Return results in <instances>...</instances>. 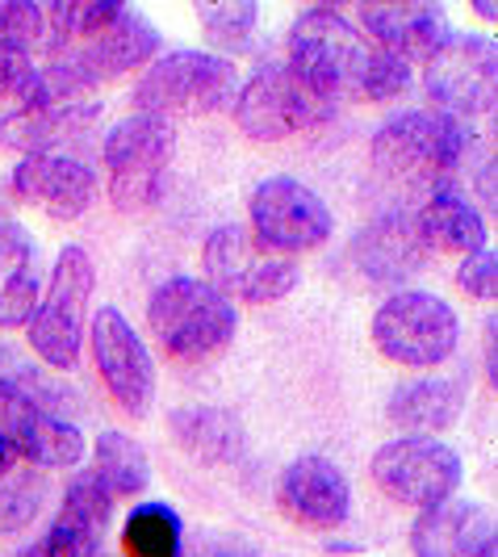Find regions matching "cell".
Wrapping results in <instances>:
<instances>
[{
	"mask_svg": "<svg viewBox=\"0 0 498 557\" xmlns=\"http://www.w3.org/2000/svg\"><path fill=\"white\" fill-rule=\"evenodd\" d=\"M373 42L339 9H306L289 29V72L323 101L360 97Z\"/></svg>",
	"mask_w": 498,
	"mask_h": 557,
	"instance_id": "cell-1",
	"label": "cell"
},
{
	"mask_svg": "<svg viewBox=\"0 0 498 557\" xmlns=\"http://www.w3.org/2000/svg\"><path fill=\"white\" fill-rule=\"evenodd\" d=\"M470 126L436 110L394 113L373 135V168L398 185H440L470 151Z\"/></svg>",
	"mask_w": 498,
	"mask_h": 557,
	"instance_id": "cell-2",
	"label": "cell"
},
{
	"mask_svg": "<svg viewBox=\"0 0 498 557\" xmlns=\"http://www.w3.org/2000/svg\"><path fill=\"white\" fill-rule=\"evenodd\" d=\"M147 327L172 361H206L235 339L239 310L210 281L167 277L147 302Z\"/></svg>",
	"mask_w": 498,
	"mask_h": 557,
	"instance_id": "cell-3",
	"label": "cell"
},
{
	"mask_svg": "<svg viewBox=\"0 0 498 557\" xmlns=\"http://www.w3.org/2000/svg\"><path fill=\"white\" fill-rule=\"evenodd\" d=\"M239 97V72L226 55L214 51H167L151 59L142 81L135 84V113L151 117H201V113H222Z\"/></svg>",
	"mask_w": 498,
	"mask_h": 557,
	"instance_id": "cell-4",
	"label": "cell"
},
{
	"mask_svg": "<svg viewBox=\"0 0 498 557\" xmlns=\"http://www.w3.org/2000/svg\"><path fill=\"white\" fill-rule=\"evenodd\" d=\"M97 289V269L84 248H63L51 269V285L38 298V310L29 319V348L38 361L55 373H67L80 364L84 335H88V302Z\"/></svg>",
	"mask_w": 498,
	"mask_h": 557,
	"instance_id": "cell-5",
	"label": "cell"
},
{
	"mask_svg": "<svg viewBox=\"0 0 498 557\" xmlns=\"http://www.w3.org/2000/svg\"><path fill=\"white\" fill-rule=\"evenodd\" d=\"M373 344L402 369H436L461 344V319L440 294L402 289L389 294L373 314Z\"/></svg>",
	"mask_w": 498,
	"mask_h": 557,
	"instance_id": "cell-6",
	"label": "cell"
},
{
	"mask_svg": "<svg viewBox=\"0 0 498 557\" xmlns=\"http://www.w3.org/2000/svg\"><path fill=\"white\" fill-rule=\"evenodd\" d=\"M201 264H206L201 281H210L226 302L264 307V302L285 298L298 285V264L289 256H281V251L264 248L248 226L239 223L210 231V239L201 248Z\"/></svg>",
	"mask_w": 498,
	"mask_h": 557,
	"instance_id": "cell-7",
	"label": "cell"
},
{
	"mask_svg": "<svg viewBox=\"0 0 498 557\" xmlns=\"http://www.w3.org/2000/svg\"><path fill=\"white\" fill-rule=\"evenodd\" d=\"M176 151V126L151 113H126L105 135V168H110V201L117 210H147L160 189Z\"/></svg>",
	"mask_w": 498,
	"mask_h": 557,
	"instance_id": "cell-8",
	"label": "cell"
},
{
	"mask_svg": "<svg viewBox=\"0 0 498 557\" xmlns=\"http://www.w3.org/2000/svg\"><path fill=\"white\" fill-rule=\"evenodd\" d=\"M369 474L377 482V491L394 503L427 511V507L452 499L461 491L465 461L457 448L436 441V436H398L373 453Z\"/></svg>",
	"mask_w": 498,
	"mask_h": 557,
	"instance_id": "cell-9",
	"label": "cell"
},
{
	"mask_svg": "<svg viewBox=\"0 0 498 557\" xmlns=\"http://www.w3.org/2000/svg\"><path fill=\"white\" fill-rule=\"evenodd\" d=\"M235 122L256 143H281L327 122L332 101L310 92L285 63H264L248 84H239L235 97Z\"/></svg>",
	"mask_w": 498,
	"mask_h": 557,
	"instance_id": "cell-10",
	"label": "cell"
},
{
	"mask_svg": "<svg viewBox=\"0 0 498 557\" xmlns=\"http://www.w3.org/2000/svg\"><path fill=\"white\" fill-rule=\"evenodd\" d=\"M251 235L264 248L281 251V256H298V251H314L332 239L335 219L327 201L302 185L298 176H269L251 189L248 201Z\"/></svg>",
	"mask_w": 498,
	"mask_h": 557,
	"instance_id": "cell-11",
	"label": "cell"
},
{
	"mask_svg": "<svg viewBox=\"0 0 498 557\" xmlns=\"http://www.w3.org/2000/svg\"><path fill=\"white\" fill-rule=\"evenodd\" d=\"M423 88L436 113L482 117L495 110L498 92V47L486 34H452L423 67Z\"/></svg>",
	"mask_w": 498,
	"mask_h": 557,
	"instance_id": "cell-12",
	"label": "cell"
},
{
	"mask_svg": "<svg viewBox=\"0 0 498 557\" xmlns=\"http://www.w3.org/2000/svg\"><path fill=\"white\" fill-rule=\"evenodd\" d=\"M92 364L126 416L142 419L155 403V361L142 335L126 323L117 307H101L92 314Z\"/></svg>",
	"mask_w": 498,
	"mask_h": 557,
	"instance_id": "cell-13",
	"label": "cell"
},
{
	"mask_svg": "<svg viewBox=\"0 0 498 557\" xmlns=\"http://www.w3.org/2000/svg\"><path fill=\"white\" fill-rule=\"evenodd\" d=\"M155 55H160V29L151 26L139 9H126L122 4V13L113 17L110 26L97 29L84 42L63 47L51 59L67 63L84 81V88H92V84L113 81V76H126L135 67H147Z\"/></svg>",
	"mask_w": 498,
	"mask_h": 557,
	"instance_id": "cell-14",
	"label": "cell"
},
{
	"mask_svg": "<svg viewBox=\"0 0 498 557\" xmlns=\"http://www.w3.org/2000/svg\"><path fill=\"white\" fill-rule=\"evenodd\" d=\"M277 507L285 520H294L298 529L332 532L348 520L352 511V482L348 474L327 461L306 453L298 461H289L277 478Z\"/></svg>",
	"mask_w": 498,
	"mask_h": 557,
	"instance_id": "cell-15",
	"label": "cell"
},
{
	"mask_svg": "<svg viewBox=\"0 0 498 557\" xmlns=\"http://www.w3.org/2000/svg\"><path fill=\"white\" fill-rule=\"evenodd\" d=\"M415 557H495V516L477 499H444L411 524Z\"/></svg>",
	"mask_w": 498,
	"mask_h": 557,
	"instance_id": "cell-16",
	"label": "cell"
},
{
	"mask_svg": "<svg viewBox=\"0 0 498 557\" xmlns=\"http://www.w3.org/2000/svg\"><path fill=\"white\" fill-rule=\"evenodd\" d=\"M110 516V491L92 474H80L63 491V503H59V516L51 520V529L42 532L34 545H26L22 557H92Z\"/></svg>",
	"mask_w": 498,
	"mask_h": 557,
	"instance_id": "cell-17",
	"label": "cell"
},
{
	"mask_svg": "<svg viewBox=\"0 0 498 557\" xmlns=\"http://www.w3.org/2000/svg\"><path fill=\"white\" fill-rule=\"evenodd\" d=\"M13 194L47 210L59 223H72L80 219L84 210L92 206L97 197V181H92V168H84L72 156H22L13 168Z\"/></svg>",
	"mask_w": 498,
	"mask_h": 557,
	"instance_id": "cell-18",
	"label": "cell"
},
{
	"mask_svg": "<svg viewBox=\"0 0 498 557\" xmlns=\"http://www.w3.org/2000/svg\"><path fill=\"white\" fill-rule=\"evenodd\" d=\"M360 26L373 38L377 51H389V55L407 59H432L444 42L452 38V26H448V13L440 4H427V0H415V4H360Z\"/></svg>",
	"mask_w": 498,
	"mask_h": 557,
	"instance_id": "cell-19",
	"label": "cell"
},
{
	"mask_svg": "<svg viewBox=\"0 0 498 557\" xmlns=\"http://www.w3.org/2000/svg\"><path fill=\"white\" fill-rule=\"evenodd\" d=\"M101 117V101H59V106H38V110H17L0 117V147L17 156H47L55 143L76 139Z\"/></svg>",
	"mask_w": 498,
	"mask_h": 557,
	"instance_id": "cell-20",
	"label": "cell"
},
{
	"mask_svg": "<svg viewBox=\"0 0 498 557\" xmlns=\"http://www.w3.org/2000/svg\"><path fill=\"white\" fill-rule=\"evenodd\" d=\"M465 394H470L465 377L427 373V377H415V382H407V386L394 391V398H389V419L407 436H436V432H448L461 419Z\"/></svg>",
	"mask_w": 498,
	"mask_h": 557,
	"instance_id": "cell-21",
	"label": "cell"
},
{
	"mask_svg": "<svg viewBox=\"0 0 498 557\" xmlns=\"http://www.w3.org/2000/svg\"><path fill=\"white\" fill-rule=\"evenodd\" d=\"M167 432L197 466H235L244 457V423L226 407H180L167 416Z\"/></svg>",
	"mask_w": 498,
	"mask_h": 557,
	"instance_id": "cell-22",
	"label": "cell"
},
{
	"mask_svg": "<svg viewBox=\"0 0 498 557\" xmlns=\"http://www.w3.org/2000/svg\"><path fill=\"white\" fill-rule=\"evenodd\" d=\"M357 264L373 281H398L423 269L427 248L419 239L415 214H382L377 223H369L357 239Z\"/></svg>",
	"mask_w": 498,
	"mask_h": 557,
	"instance_id": "cell-23",
	"label": "cell"
},
{
	"mask_svg": "<svg viewBox=\"0 0 498 557\" xmlns=\"http://www.w3.org/2000/svg\"><path fill=\"white\" fill-rule=\"evenodd\" d=\"M419 239L427 251H448V256H470L486 248V219L482 210L461 194H432L415 214Z\"/></svg>",
	"mask_w": 498,
	"mask_h": 557,
	"instance_id": "cell-24",
	"label": "cell"
},
{
	"mask_svg": "<svg viewBox=\"0 0 498 557\" xmlns=\"http://www.w3.org/2000/svg\"><path fill=\"white\" fill-rule=\"evenodd\" d=\"M13 445H17L22 466H38V470H72L88 453L80 428L72 419L47 416V411H29L13 428Z\"/></svg>",
	"mask_w": 498,
	"mask_h": 557,
	"instance_id": "cell-25",
	"label": "cell"
},
{
	"mask_svg": "<svg viewBox=\"0 0 498 557\" xmlns=\"http://www.w3.org/2000/svg\"><path fill=\"white\" fill-rule=\"evenodd\" d=\"M92 478L110 491V499H122V495L130 499V495L147 491L151 461H147L139 441H130L122 432H101L92 445Z\"/></svg>",
	"mask_w": 498,
	"mask_h": 557,
	"instance_id": "cell-26",
	"label": "cell"
},
{
	"mask_svg": "<svg viewBox=\"0 0 498 557\" xmlns=\"http://www.w3.org/2000/svg\"><path fill=\"white\" fill-rule=\"evenodd\" d=\"M126 557H185V524L167 503H139L122 524Z\"/></svg>",
	"mask_w": 498,
	"mask_h": 557,
	"instance_id": "cell-27",
	"label": "cell"
},
{
	"mask_svg": "<svg viewBox=\"0 0 498 557\" xmlns=\"http://www.w3.org/2000/svg\"><path fill=\"white\" fill-rule=\"evenodd\" d=\"M197 22L206 29V38L222 51H248L256 22H260V4L251 0H219V4H194Z\"/></svg>",
	"mask_w": 498,
	"mask_h": 557,
	"instance_id": "cell-28",
	"label": "cell"
},
{
	"mask_svg": "<svg viewBox=\"0 0 498 557\" xmlns=\"http://www.w3.org/2000/svg\"><path fill=\"white\" fill-rule=\"evenodd\" d=\"M51 29H47V9L34 0H0V47L26 51L34 55L38 47H47Z\"/></svg>",
	"mask_w": 498,
	"mask_h": 557,
	"instance_id": "cell-29",
	"label": "cell"
},
{
	"mask_svg": "<svg viewBox=\"0 0 498 557\" xmlns=\"http://www.w3.org/2000/svg\"><path fill=\"white\" fill-rule=\"evenodd\" d=\"M42 478L26 470V466H17L13 474L0 482V532H22L29 529V520L38 516V507H42Z\"/></svg>",
	"mask_w": 498,
	"mask_h": 557,
	"instance_id": "cell-30",
	"label": "cell"
},
{
	"mask_svg": "<svg viewBox=\"0 0 498 557\" xmlns=\"http://www.w3.org/2000/svg\"><path fill=\"white\" fill-rule=\"evenodd\" d=\"M407 84H411V63L373 47V63H369V76H364L360 97L364 101H394V97L407 92Z\"/></svg>",
	"mask_w": 498,
	"mask_h": 557,
	"instance_id": "cell-31",
	"label": "cell"
},
{
	"mask_svg": "<svg viewBox=\"0 0 498 557\" xmlns=\"http://www.w3.org/2000/svg\"><path fill=\"white\" fill-rule=\"evenodd\" d=\"M38 298H42V285L34 277V269L13 277L4 289H0V327L13 332V327H29L34 310H38Z\"/></svg>",
	"mask_w": 498,
	"mask_h": 557,
	"instance_id": "cell-32",
	"label": "cell"
},
{
	"mask_svg": "<svg viewBox=\"0 0 498 557\" xmlns=\"http://www.w3.org/2000/svg\"><path fill=\"white\" fill-rule=\"evenodd\" d=\"M457 285L477 298V302H490L498 294V256L490 248L482 251H470V256H461V269H457Z\"/></svg>",
	"mask_w": 498,
	"mask_h": 557,
	"instance_id": "cell-33",
	"label": "cell"
},
{
	"mask_svg": "<svg viewBox=\"0 0 498 557\" xmlns=\"http://www.w3.org/2000/svg\"><path fill=\"white\" fill-rule=\"evenodd\" d=\"M34 76H38L34 55L13 51V47H0V97L4 101H22L26 106L29 92H34Z\"/></svg>",
	"mask_w": 498,
	"mask_h": 557,
	"instance_id": "cell-34",
	"label": "cell"
},
{
	"mask_svg": "<svg viewBox=\"0 0 498 557\" xmlns=\"http://www.w3.org/2000/svg\"><path fill=\"white\" fill-rule=\"evenodd\" d=\"M29 260H34V248H29L26 231L13 219H0V289L13 277L29 273Z\"/></svg>",
	"mask_w": 498,
	"mask_h": 557,
	"instance_id": "cell-35",
	"label": "cell"
},
{
	"mask_svg": "<svg viewBox=\"0 0 498 557\" xmlns=\"http://www.w3.org/2000/svg\"><path fill=\"white\" fill-rule=\"evenodd\" d=\"M194 557H260V549L239 532H206L197 541Z\"/></svg>",
	"mask_w": 498,
	"mask_h": 557,
	"instance_id": "cell-36",
	"label": "cell"
},
{
	"mask_svg": "<svg viewBox=\"0 0 498 557\" xmlns=\"http://www.w3.org/2000/svg\"><path fill=\"white\" fill-rule=\"evenodd\" d=\"M34 407H29V398L17 391V382L13 377H0V432H9L13 436V428L29 416Z\"/></svg>",
	"mask_w": 498,
	"mask_h": 557,
	"instance_id": "cell-37",
	"label": "cell"
},
{
	"mask_svg": "<svg viewBox=\"0 0 498 557\" xmlns=\"http://www.w3.org/2000/svg\"><path fill=\"white\" fill-rule=\"evenodd\" d=\"M22 466V457H17V445H13V436L9 432H0V482L13 474Z\"/></svg>",
	"mask_w": 498,
	"mask_h": 557,
	"instance_id": "cell-38",
	"label": "cell"
},
{
	"mask_svg": "<svg viewBox=\"0 0 498 557\" xmlns=\"http://www.w3.org/2000/svg\"><path fill=\"white\" fill-rule=\"evenodd\" d=\"M473 13H482V17H490V22H495V17H498V9H495V4H473Z\"/></svg>",
	"mask_w": 498,
	"mask_h": 557,
	"instance_id": "cell-39",
	"label": "cell"
}]
</instances>
